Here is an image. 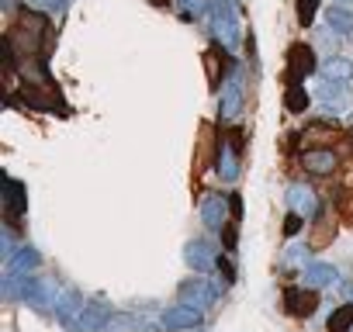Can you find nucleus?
Here are the masks:
<instances>
[{"label": "nucleus", "instance_id": "nucleus-1", "mask_svg": "<svg viewBox=\"0 0 353 332\" xmlns=\"http://www.w3.org/2000/svg\"><path fill=\"white\" fill-rule=\"evenodd\" d=\"M212 35L225 49H239V18L225 0H212Z\"/></svg>", "mask_w": 353, "mask_h": 332}, {"label": "nucleus", "instance_id": "nucleus-2", "mask_svg": "<svg viewBox=\"0 0 353 332\" xmlns=\"http://www.w3.org/2000/svg\"><path fill=\"white\" fill-rule=\"evenodd\" d=\"M18 298L25 304H35L39 311H49L59 301V298H52V287L42 277H32V273H18Z\"/></svg>", "mask_w": 353, "mask_h": 332}, {"label": "nucleus", "instance_id": "nucleus-3", "mask_svg": "<svg viewBox=\"0 0 353 332\" xmlns=\"http://www.w3.org/2000/svg\"><path fill=\"white\" fill-rule=\"evenodd\" d=\"M219 298V287L215 284H205V280H184L181 284V304H191V308H212Z\"/></svg>", "mask_w": 353, "mask_h": 332}, {"label": "nucleus", "instance_id": "nucleus-4", "mask_svg": "<svg viewBox=\"0 0 353 332\" xmlns=\"http://www.w3.org/2000/svg\"><path fill=\"white\" fill-rule=\"evenodd\" d=\"M0 184H4V208H8V222H11V225H18V215H25V208H28V191H25V184L11 180L8 174L0 177Z\"/></svg>", "mask_w": 353, "mask_h": 332}, {"label": "nucleus", "instance_id": "nucleus-5", "mask_svg": "<svg viewBox=\"0 0 353 332\" xmlns=\"http://www.w3.org/2000/svg\"><path fill=\"white\" fill-rule=\"evenodd\" d=\"M288 208H291V215L315 218V211H319V198H315V191H312L308 184H291V187H288Z\"/></svg>", "mask_w": 353, "mask_h": 332}, {"label": "nucleus", "instance_id": "nucleus-6", "mask_svg": "<svg viewBox=\"0 0 353 332\" xmlns=\"http://www.w3.org/2000/svg\"><path fill=\"white\" fill-rule=\"evenodd\" d=\"M229 194H208L205 201H201V222L208 225V229H225V222H229Z\"/></svg>", "mask_w": 353, "mask_h": 332}, {"label": "nucleus", "instance_id": "nucleus-7", "mask_svg": "<svg viewBox=\"0 0 353 332\" xmlns=\"http://www.w3.org/2000/svg\"><path fill=\"white\" fill-rule=\"evenodd\" d=\"M83 308H87V304H83L80 291H73V287H70V291H63V294H59V301H56V318H59L66 329H77V325H80Z\"/></svg>", "mask_w": 353, "mask_h": 332}, {"label": "nucleus", "instance_id": "nucleus-8", "mask_svg": "<svg viewBox=\"0 0 353 332\" xmlns=\"http://www.w3.org/2000/svg\"><path fill=\"white\" fill-rule=\"evenodd\" d=\"M163 325L170 332H181V329H198L201 325V311L191 308V304H173L163 311Z\"/></svg>", "mask_w": 353, "mask_h": 332}, {"label": "nucleus", "instance_id": "nucleus-9", "mask_svg": "<svg viewBox=\"0 0 353 332\" xmlns=\"http://www.w3.org/2000/svg\"><path fill=\"white\" fill-rule=\"evenodd\" d=\"M239 111H243V87H239V76H229L222 87V97H219V118L232 121Z\"/></svg>", "mask_w": 353, "mask_h": 332}, {"label": "nucleus", "instance_id": "nucleus-10", "mask_svg": "<svg viewBox=\"0 0 353 332\" xmlns=\"http://www.w3.org/2000/svg\"><path fill=\"white\" fill-rule=\"evenodd\" d=\"M288 63H291V76H288L291 83L319 70V63H315V49H312V45H291V52H288Z\"/></svg>", "mask_w": 353, "mask_h": 332}, {"label": "nucleus", "instance_id": "nucleus-11", "mask_svg": "<svg viewBox=\"0 0 353 332\" xmlns=\"http://www.w3.org/2000/svg\"><path fill=\"white\" fill-rule=\"evenodd\" d=\"M184 263L191 267V270H212L219 260H215V249L208 246V242H201V239H191L188 246H184Z\"/></svg>", "mask_w": 353, "mask_h": 332}, {"label": "nucleus", "instance_id": "nucleus-12", "mask_svg": "<svg viewBox=\"0 0 353 332\" xmlns=\"http://www.w3.org/2000/svg\"><path fill=\"white\" fill-rule=\"evenodd\" d=\"M322 80H332V83H350L353 80V63L343 59V56H329L322 66H319Z\"/></svg>", "mask_w": 353, "mask_h": 332}, {"label": "nucleus", "instance_id": "nucleus-13", "mask_svg": "<svg viewBox=\"0 0 353 332\" xmlns=\"http://www.w3.org/2000/svg\"><path fill=\"white\" fill-rule=\"evenodd\" d=\"M301 166H305V170H312V174H332L336 170V152H329V149H308V152H301Z\"/></svg>", "mask_w": 353, "mask_h": 332}, {"label": "nucleus", "instance_id": "nucleus-14", "mask_svg": "<svg viewBox=\"0 0 353 332\" xmlns=\"http://www.w3.org/2000/svg\"><path fill=\"white\" fill-rule=\"evenodd\" d=\"M284 301H288V311H294V315H312L315 304H319V298L312 291H301V287H288Z\"/></svg>", "mask_w": 353, "mask_h": 332}, {"label": "nucleus", "instance_id": "nucleus-15", "mask_svg": "<svg viewBox=\"0 0 353 332\" xmlns=\"http://www.w3.org/2000/svg\"><path fill=\"white\" fill-rule=\"evenodd\" d=\"M108 318H111V308L108 304H87L83 308V315H80V332H94V329H101V325H108Z\"/></svg>", "mask_w": 353, "mask_h": 332}, {"label": "nucleus", "instance_id": "nucleus-16", "mask_svg": "<svg viewBox=\"0 0 353 332\" xmlns=\"http://www.w3.org/2000/svg\"><path fill=\"white\" fill-rule=\"evenodd\" d=\"M336 267H329V263H308L305 267V284L308 287H329V284H336Z\"/></svg>", "mask_w": 353, "mask_h": 332}, {"label": "nucleus", "instance_id": "nucleus-17", "mask_svg": "<svg viewBox=\"0 0 353 332\" xmlns=\"http://www.w3.org/2000/svg\"><path fill=\"white\" fill-rule=\"evenodd\" d=\"M219 177L225 180V184H232L236 177H239V152L232 149V145H222V152H219Z\"/></svg>", "mask_w": 353, "mask_h": 332}, {"label": "nucleus", "instance_id": "nucleus-18", "mask_svg": "<svg viewBox=\"0 0 353 332\" xmlns=\"http://www.w3.org/2000/svg\"><path fill=\"white\" fill-rule=\"evenodd\" d=\"M8 267H11V273H28V270H35V267H42V256L32 249V246H21L11 260H8Z\"/></svg>", "mask_w": 353, "mask_h": 332}, {"label": "nucleus", "instance_id": "nucleus-19", "mask_svg": "<svg viewBox=\"0 0 353 332\" xmlns=\"http://www.w3.org/2000/svg\"><path fill=\"white\" fill-rule=\"evenodd\" d=\"M284 107H288L291 114H301V111H308V90L301 87V80L288 83V90H284Z\"/></svg>", "mask_w": 353, "mask_h": 332}, {"label": "nucleus", "instance_id": "nucleus-20", "mask_svg": "<svg viewBox=\"0 0 353 332\" xmlns=\"http://www.w3.org/2000/svg\"><path fill=\"white\" fill-rule=\"evenodd\" d=\"M315 94H319L322 107H329V104H339V101H346V83H332V80H322V83L315 87Z\"/></svg>", "mask_w": 353, "mask_h": 332}, {"label": "nucleus", "instance_id": "nucleus-21", "mask_svg": "<svg viewBox=\"0 0 353 332\" xmlns=\"http://www.w3.org/2000/svg\"><path fill=\"white\" fill-rule=\"evenodd\" d=\"M21 104H25V107H32V111H39V114L52 111V97L39 94V90H35L32 83H25V87H21Z\"/></svg>", "mask_w": 353, "mask_h": 332}, {"label": "nucleus", "instance_id": "nucleus-22", "mask_svg": "<svg viewBox=\"0 0 353 332\" xmlns=\"http://www.w3.org/2000/svg\"><path fill=\"white\" fill-rule=\"evenodd\" d=\"M353 329V304H339L329 322H325V332H350Z\"/></svg>", "mask_w": 353, "mask_h": 332}, {"label": "nucleus", "instance_id": "nucleus-23", "mask_svg": "<svg viewBox=\"0 0 353 332\" xmlns=\"http://www.w3.org/2000/svg\"><path fill=\"white\" fill-rule=\"evenodd\" d=\"M325 21H329V28H332V32H343V35H353V14H350L346 8H329V14H325Z\"/></svg>", "mask_w": 353, "mask_h": 332}, {"label": "nucleus", "instance_id": "nucleus-24", "mask_svg": "<svg viewBox=\"0 0 353 332\" xmlns=\"http://www.w3.org/2000/svg\"><path fill=\"white\" fill-rule=\"evenodd\" d=\"M176 11H181L184 21H194L205 11H212V0H176Z\"/></svg>", "mask_w": 353, "mask_h": 332}, {"label": "nucleus", "instance_id": "nucleus-25", "mask_svg": "<svg viewBox=\"0 0 353 332\" xmlns=\"http://www.w3.org/2000/svg\"><path fill=\"white\" fill-rule=\"evenodd\" d=\"M294 14H298V25H301V28H312V21H315V14H319V0H298Z\"/></svg>", "mask_w": 353, "mask_h": 332}, {"label": "nucleus", "instance_id": "nucleus-26", "mask_svg": "<svg viewBox=\"0 0 353 332\" xmlns=\"http://www.w3.org/2000/svg\"><path fill=\"white\" fill-rule=\"evenodd\" d=\"M25 4L32 11H39V14H52V11H66L70 0H25Z\"/></svg>", "mask_w": 353, "mask_h": 332}, {"label": "nucleus", "instance_id": "nucleus-27", "mask_svg": "<svg viewBox=\"0 0 353 332\" xmlns=\"http://www.w3.org/2000/svg\"><path fill=\"white\" fill-rule=\"evenodd\" d=\"M298 229H301V215H288L284 218V236H298Z\"/></svg>", "mask_w": 353, "mask_h": 332}, {"label": "nucleus", "instance_id": "nucleus-28", "mask_svg": "<svg viewBox=\"0 0 353 332\" xmlns=\"http://www.w3.org/2000/svg\"><path fill=\"white\" fill-rule=\"evenodd\" d=\"M305 260H308V246H291L288 263H305Z\"/></svg>", "mask_w": 353, "mask_h": 332}, {"label": "nucleus", "instance_id": "nucleus-29", "mask_svg": "<svg viewBox=\"0 0 353 332\" xmlns=\"http://www.w3.org/2000/svg\"><path fill=\"white\" fill-rule=\"evenodd\" d=\"M229 208H232V222L243 218V198L239 194H229Z\"/></svg>", "mask_w": 353, "mask_h": 332}, {"label": "nucleus", "instance_id": "nucleus-30", "mask_svg": "<svg viewBox=\"0 0 353 332\" xmlns=\"http://www.w3.org/2000/svg\"><path fill=\"white\" fill-rule=\"evenodd\" d=\"M219 270H222V273H225V280H229V284H232V280H236V267H232V263H229V260H225V256H219Z\"/></svg>", "mask_w": 353, "mask_h": 332}, {"label": "nucleus", "instance_id": "nucleus-31", "mask_svg": "<svg viewBox=\"0 0 353 332\" xmlns=\"http://www.w3.org/2000/svg\"><path fill=\"white\" fill-rule=\"evenodd\" d=\"M225 249L236 253V229H225Z\"/></svg>", "mask_w": 353, "mask_h": 332}, {"label": "nucleus", "instance_id": "nucleus-32", "mask_svg": "<svg viewBox=\"0 0 353 332\" xmlns=\"http://www.w3.org/2000/svg\"><path fill=\"white\" fill-rule=\"evenodd\" d=\"M152 8H170V4H176V0H149Z\"/></svg>", "mask_w": 353, "mask_h": 332}, {"label": "nucleus", "instance_id": "nucleus-33", "mask_svg": "<svg viewBox=\"0 0 353 332\" xmlns=\"http://www.w3.org/2000/svg\"><path fill=\"white\" fill-rule=\"evenodd\" d=\"M336 4H339V8H346V4H353V0H336Z\"/></svg>", "mask_w": 353, "mask_h": 332}]
</instances>
